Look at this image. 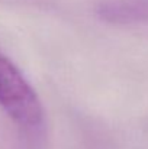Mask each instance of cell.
<instances>
[{"label": "cell", "mask_w": 148, "mask_h": 149, "mask_svg": "<svg viewBox=\"0 0 148 149\" xmlns=\"http://www.w3.org/2000/svg\"><path fill=\"white\" fill-rule=\"evenodd\" d=\"M0 106L22 132L31 138L41 136L45 122L41 100L19 68L1 52Z\"/></svg>", "instance_id": "6da1fadb"}, {"label": "cell", "mask_w": 148, "mask_h": 149, "mask_svg": "<svg viewBox=\"0 0 148 149\" xmlns=\"http://www.w3.org/2000/svg\"><path fill=\"white\" fill-rule=\"evenodd\" d=\"M96 16L110 25H137L148 22V1L110 0L96 7Z\"/></svg>", "instance_id": "7a4b0ae2"}]
</instances>
